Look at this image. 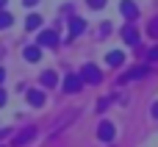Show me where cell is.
Here are the masks:
<instances>
[{
	"label": "cell",
	"mask_w": 158,
	"mask_h": 147,
	"mask_svg": "<svg viewBox=\"0 0 158 147\" xmlns=\"http://www.w3.org/2000/svg\"><path fill=\"white\" fill-rule=\"evenodd\" d=\"M81 81L94 86V83H100V81H103V75H100V69H97L94 64H86V67L81 69Z\"/></svg>",
	"instance_id": "6da1fadb"
},
{
	"label": "cell",
	"mask_w": 158,
	"mask_h": 147,
	"mask_svg": "<svg viewBox=\"0 0 158 147\" xmlns=\"http://www.w3.org/2000/svg\"><path fill=\"white\" fill-rule=\"evenodd\" d=\"M36 42H39V47H56L58 44V33L56 31H42L36 36Z\"/></svg>",
	"instance_id": "7a4b0ae2"
},
{
	"label": "cell",
	"mask_w": 158,
	"mask_h": 147,
	"mask_svg": "<svg viewBox=\"0 0 158 147\" xmlns=\"http://www.w3.org/2000/svg\"><path fill=\"white\" fill-rule=\"evenodd\" d=\"M119 11H122L125 19H136V17H139V6L131 3V0H122V3H119Z\"/></svg>",
	"instance_id": "3957f363"
},
{
	"label": "cell",
	"mask_w": 158,
	"mask_h": 147,
	"mask_svg": "<svg viewBox=\"0 0 158 147\" xmlns=\"http://www.w3.org/2000/svg\"><path fill=\"white\" fill-rule=\"evenodd\" d=\"M114 136H117L114 125H111V122H100V128H97V139H100V142H111Z\"/></svg>",
	"instance_id": "277c9868"
},
{
	"label": "cell",
	"mask_w": 158,
	"mask_h": 147,
	"mask_svg": "<svg viewBox=\"0 0 158 147\" xmlns=\"http://www.w3.org/2000/svg\"><path fill=\"white\" fill-rule=\"evenodd\" d=\"M81 86H83V81H81V75H67V81H64V92H69V94H75V92H81Z\"/></svg>",
	"instance_id": "5b68a950"
},
{
	"label": "cell",
	"mask_w": 158,
	"mask_h": 147,
	"mask_svg": "<svg viewBox=\"0 0 158 147\" xmlns=\"http://www.w3.org/2000/svg\"><path fill=\"white\" fill-rule=\"evenodd\" d=\"M150 69L147 67H133V69H128L125 75H122V83H131V81H136V78H144Z\"/></svg>",
	"instance_id": "8992f818"
},
{
	"label": "cell",
	"mask_w": 158,
	"mask_h": 147,
	"mask_svg": "<svg viewBox=\"0 0 158 147\" xmlns=\"http://www.w3.org/2000/svg\"><path fill=\"white\" fill-rule=\"evenodd\" d=\"M33 136H36V128H25V131H19V133L14 136V145H17V147H22V145H28Z\"/></svg>",
	"instance_id": "52a82bcc"
},
{
	"label": "cell",
	"mask_w": 158,
	"mask_h": 147,
	"mask_svg": "<svg viewBox=\"0 0 158 147\" xmlns=\"http://www.w3.org/2000/svg\"><path fill=\"white\" fill-rule=\"evenodd\" d=\"M83 31H86V22H83L81 17H72V19H69V36H81Z\"/></svg>",
	"instance_id": "ba28073f"
},
{
	"label": "cell",
	"mask_w": 158,
	"mask_h": 147,
	"mask_svg": "<svg viewBox=\"0 0 158 147\" xmlns=\"http://www.w3.org/2000/svg\"><path fill=\"white\" fill-rule=\"evenodd\" d=\"M122 61H125V53H122V50H111V53L106 56V64H108V67H122Z\"/></svg>",
	"instance_id": "9c48e42d"
},
{
	"label": "cell",
	"mask_w": 158,
	"mask_h": 147,
	"mask_svg": "<svg viewBox=\"0 0 158 147\" xmlns=\"http://www.w3.org/2000/svg\"><path fill=\"white\" fill-rule=\"evenodd\" d=\"M22 56H25V61L36 64V61L42 58V47H39V44H36V47H25V53H22Z\"/></svg>",
	"instance_id": "30bf717a"
},
{
	"label": "cell",
	"mask_w": 158,
	"mask_h": 147,
	"mask_svg": "<svg viewBox=\"0 0 158 147\" xmlns=\"http://www.w3.org/2000/svg\"><path fill=\"white\" fill-rule=\"evenodd\" d=\"M28 103H31V106H44V92L31 89V92H28Z\"/></svg>",
	"instance_id": "8fae6325"
},
{
	"label": "cell",
	"mask_w": 158,
	"mask_h": 147,
	"mask_svg": "<svg viewBox=\"0 0 158 147\" xmlns=\"http://www.w3.org/2000/svg\"><path fill=\"white\" fill-rule=\"evenodd\" d=\"M122 39H125L128 44H139V31H136V28H125V31H122Z\"/></svg>",
	"instance_id": "7c38bea8"
},
{
	"label": "cell",
	"mask_w": 158,
	"mask_h": 147,
	"mask_svg": "<svg viewBox=\"0 0 158 147\" xmlns=\"http://www.w3.org/2000/svg\"><path fill=\"white\" fill-rule=\"evenodd\" d=\"M39 81H42V86H47V89H50V86H56V81H58V78H56V72H53V69H47V72H42V78H39Z\"/></svg>",
	"instance_id": "4fadbf2b"
},
{
	"label": "cell",
	"mask_w": 158,
	"mask_h": 147,
	"mask_svg": "<svg viewBox=\"0 0 158 147\" xmlns=\"http://www.w3.org/2000/svg\"><path fill=\"white\" fill-rule=\"evenodd\" d=\"M39 25H42V17H39V14H31V17L25 19V28H28V31H36Z\"/></svg>",
	"instance_id": "5bb4252c"
},
{
	"label": "cell",
	"mask_w": 158,
	"mask_h": 147,
	"mask_svg": "<svg viewBox=\"0 0 158 147\" xmlns=\"http://www.w3.org/2000/svg\"><path fill=\"white\" fill-rule=\"evenodd\" d=\"M11 22H14V19H11V14H8V11H0V28H8Z\"/></svg>",
	"instance_id": "9a60e30c"
},
{
	"label": "cell",
	"mask_w": 158,
	"mask_h": 147,
	"mask_svg": "<svg viewBox=\"0 0 158 147\" xmlns=\"http://www.w3.org/2000/svg\"><path fill=\"white\" fill-rule=\"evenodd\" d=\"M147 33H150V36H158V17H156V19H150V25H147Z\"/></svg>",
	"instance_id": "2e32d148"
},
{
	"label": "cell",
	"mask_w": 158,
	"mask_h": 147,
	"mask_svg": "<svg viewBox=\"0 0 158 147\" xmlns=\"http://www.w3.org/2000/svg\"><path fill=\"white\" fill-rule=\"evenodd\" d=\"M108 103H111V100H108V97H103V100L97 103V108H100V111H106V108H108Z\"/></svg>",
	"instance_id": "e0dca14e"
},
{
	"label": "cell",
	"mask_w": 158,
	"mask_h": 147,
	"mask_svg": "<svg viewBox=\"0 0 158 147\" xmlns=\"http://www.w3.org/2000/svg\"><path fill=\"white\" fill-rule=\"evenodd\" d=\"M89 6H92V8H103V6H106V0H89Z\"/></svg>",
	"instance_id": "ac0fdd59"
},
{
	"label": "cell",
	"mask_w": 158,
	"mask_h": 147,
	"mask_svg": "<svg viewBox=\"0 0 158 147\" xmlns=\"http://www.w3.org/2000/svg\"><path fill=\"white\" fill-rule=\"evenodd\" d=\"M147 58H150V61H158V47H153V50L147 53Z\"/></svg>",
	"instance_id": "d6986e66"
},
{
	"label": "cell",
	"mask_w": 158,
	"mask_h": 147,
	"mask_svg": "<svg viewBox=\"0 0 158 147\" xmlns=\"http://www.w3.org/2000/svg\"><path fill=\"white\" fill-rule=\"evenodd\" d=\"M3 106H6V92L0 89V108H3Z\"/></svg>",
	"instance_id": "ffe728a7"
},
{
	"label": "cell",
	"mask_w": 158,
	"mask_h": 147,
	"mask_svg": "<svg viewBox=\"0 0 158 147\" xmlns=\"http://www.w3.org/2000/svg\"><path fill=\"white\" fill-rule=\"evenodd\" d=\"M150 111H153V117L158 120V103H153V108H150Z\"/></svg>",
	"instance_id": "44dd1931"
},
{
	"label": "cell",
	"mask_w": 158,
	"mask_h": 147,
	"mask_svg": "<svg viewBox=\"0 0 158 147\" xmlns=\"http://www.w3.org/2000/svg\"><path fill=\"white\" fill-rule=\"evenodd\" d=\"M22 3H25V6H36L39 0H22Z\"/></svg>",
	"instance_id": "7402d4cb"
},
{
	"label": "cell",
	"mask_w": 158,
	"mask_h": 147,
	"mask_svg": "<svg viewBox=\"0 0 158 147\" xmlns=\"http://www.w3.org/2000/svg\"><path fill=\"white\" fill-rule=\"evenodd\" d=\"M3 78H6V72H3V67H0V83H3Z\"/></svg>",
	"instance_id": "603a6c76"
},
{
	"label": "cell",
	"mask_w": 158,
	"mask_h": 147,
	"mask_svg": "<svg viewBox=\"0 0 158 147\" xmlns=\"http://www.w3.org/2000/svg\"><path fill=\"white\" fill-rule=\"evenodd\" d=\"M3 8H6V0H0V11H3Z\"/></svg>",
	"instance_id": "cb8c5ba5"
}]
</instances>
